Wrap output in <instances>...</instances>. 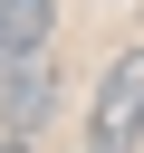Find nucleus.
<instances>
[{
    "instance_id": "nucleus-1",
    "label": "nucleus",
    "mask_w": 144,
    "mask_h": 153,
    "mask_svg": "<svg viewBox=\"0 0 144 153\" xmlns=\"http://www.w3.org/2000/svg\"><path fill=\"white\" fill-rule=\"evenodd\" d=\"M0 115H10V134H29V124L58 115V76H48V57H19V67L0 76Z\"/></svg>"
},
{
    "instance_id": "nucleus-3",
    "label": "nucleus",
    "mask_w": 144,
    "mask_h": 153,
    "mask_svg": "<svg viewBox=\"0 0 144 153\" xmlns=\"http://www.w3.org/2000/svg\"><path fill=\"white\" fill-rule=\"evenodd\" d=\"M0 153H29V143H19V134H0Z\"/></svg>"
},
{
    "instance_id": "nucleus-2",
    "label": "nucleus",
    "mask_w": 144,
    "mask_h": 153,
    "mask_svg": "<svg viewBox=\"0 0 144 153\" xmlns=\"http://www.w3.org/2000/svg\"><path fill=\"white\" fill-rule=\"evenodd\" d=\"M48 29H58L48 0H0V76H10L19 57H48Z\"/></svg>"
}]
</instances>
